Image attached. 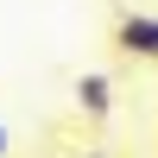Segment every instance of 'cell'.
<instances>
[{"mask_svg":"<svg viewBox=\"0 0 158 158\" xmlns=\"http://www.w3.org/2000/svg\"><path fill=\"white\" fill-rule=\"evenodd\" d=\"M76 158H101V152H76Z\"/></svg>","mask_w":158,"mask_h":158,"instance_id":"277c9868","label":"cell"},{"mask_svg":"<svg viewBox=\"0 0 158 158\" xmlns=\"http://www.w3.org/2000/svg\"><path fill=\"white\" fill-rule=\"evenodd\" d=\"M76 108L89 114V120H108V108H114V82L101 70H82L76 76Z\"/></svg>","mask_w":158,"mask_h":158,"instance_id":"7a4b0ae2","label":"cell"},{"mask_svg":"<svg viewBox=\"0 0 158 158\" xmlns=\"http://www.w3.org/2000/svg\"><path fill=\"white\" fill-rule=\"evenodd\" d=\"M114 51H120V57H133V63H158V13H120V19H114Z\"/></svg>","mask_w":158,"mask_h":158,"instance_id":"6da1fadb","label":"cell"},{"mask_svg":"<svg viewBox=\"0 0 158 158\" xmlns=\"http://www.w3.org/2000/svg\"><path fill=\"white\" fill-rule=\"evenodd\" d=\"M0 158H6V120H0Z\"/></svg>","mask_w":158,"mask_h":158,"instance_id":"3957f363","label":"cell"}]
</instances>
